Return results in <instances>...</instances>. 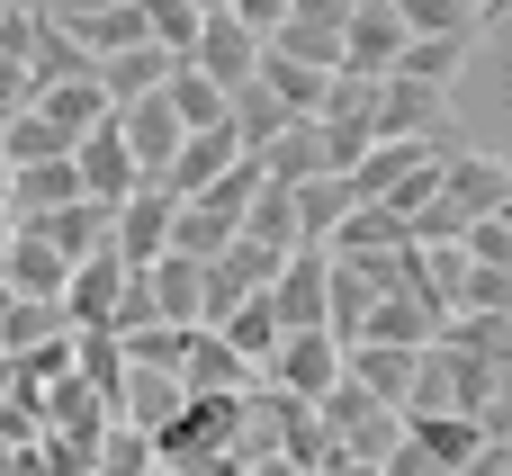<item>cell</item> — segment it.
Listing matches in <instances>:
<instances>
[{"label":"cell","instance_id":"obj_1","mask_svg":"<svg viewBox=\"0 0 512 476\" xmlns=\"http://www.w3.org/2000/svg\"><path fill=\"white\" fill-rule=\"evenodd\" d=\"M512 198V162L504 153H450L441 162V180H432V198H423V216L405 225L414 243H468L486 216H504Z\"/></svg>","mask_w":512,"mask_h":476},{"label":"cell","instance_id":"obj_2","mask_svg":"<svg viewBox=\"0 0 512 476\" xmlns=\"http://www.w3.org/2000/svg\"><path fill=\"white\" fill-rule=\"evenodd\" d=\"M441 162H450V144H369L360 171H351V198L387 207L396 225H414L423 198H432V180H441Z\"/></svg>","mask_w":512,"mask_h":476},{"label":"cell","instance_id":"obj_3","mask_svg":"<svg viewBox=\"0 0 512 476\" xmlns=\"http://www.w3.org/2000/svg\"><path fill=\"white\" fill-rule=\"evenodd\" d=\"M495 378H504V369L468 360V351L441 333V342L423 351V369H414V396H405V414H468V423H477V414H486V396H495Z\"/></svg>","mask_w":512,"mask_h":476},{"label":"cell","instance_id":"obj_4","mask_svg":"<svg viewBox=\"0 0 512 476\" xmlns=\"http://www.w3.org/2000/svg\"><path fill=\"white\" fill-rule=\"evenodd\" d=\"M315 423H324V441H333L342 459H360V468H387L396 441H405V414H387V405L360 396L351 378H342L333 396H315Z\"/></svg>","mask_w":512,"mask_h":476},{"label":"cell","instance_id":"obj_5","mask_svg":"<svg viewBox=\"0 0 512 476\" xmlns=\"http://www.w3.org/2000/svg\"><path fill=\"white\" fill-rule=\"evenodd\" d=\"M315 135H324V171H360V153L378 144V81H351V72H333L324 81V108L306 117Z\"/></svg>","mask_w":512,"mask_h":476},{"label":"cell","instance_id":"obj_6","mask_svg":"<svg viewBox=\"0 0 512 476\" xmlns=\"http://www.w3.org/2000/svg\"><path fill=\"white\" fill-rule=\"evenodd\" d=\"M351 9H360V0H297L261 45L288 54V63H306V72H342V27H351Z\"/></svg>","mask_w":512,"mask_h":476},{"label":"cell","instance_id":"obj_7","mask_svg":"<svg viewBox=\"0 0 512 476\" xmlns=\"http://www.w3.org/2000/svg\"><path fill=\"white\" fill-rule=\"evenodd\" d=\"M378 144H450V90L432 81H378Z\"/></svg>","mask_w":512,"mask_h":476},{"label":"cell","instance_id":"obj_8","mask_svg":"<svg viewBox=\"0 0 512 476\" xmlns=\"http://www.w3.org/2000/svg\"><path fill=\"white\" fill-rule=\"evenodd\" d=\"M171 207H180V198H171L162 180H135V198L108 216V252H117L126 270H153V261L171 252Z\"/></svg>","mask_w":512,"mask_h":476},{"label":"cell","instance_id":"obj_9","mask_svg":"<svg viewBox=\"0 0 512 476\" xmlns=\"http://www.w3.org/2000/svg\"><path fill=\"white\" fill-rule=\"evenodd\" d=\"M72 180H81V198H90V207H108V216L135 198V180H144V171L126 162V144H117V117H99V126L72 144Z\"/></svg>","mask_w":512,"mask_h":476},{"label":"cell","instance_id":"obj_10","mask_svg":"<svg viewBox=\"0 0 512 476\" xmlns=\"http://www.w3.org/2000/svg\"><path fill=\"white\" fill-rule=\"evenodd\" d=\"M324 270H333V252H315V243H297V252L279 261V279H270L279 342H288V333H324Z\"/></svg>","mask_w":512,"mask_h":476},{"label":"cell","instance_id":"obj_11","mask_svg":"<svg viewBox=\"0 0 512 476\" xmlns=\"http://www.w3.org/2000/svg\"><path fill=\"white\" fill-rule=\"evenodd\" d=\"M252 63H261V36H252L234 9H216V18L198 27V45H189V72H198V81H216L225 99L252 81Z\"/></svg>","mask_w":512,"mask_h":476},{"label":"cell","instance_id":"obj_12","mask_svg":"<svg viewBox=\"0 0 512 476\" xmlns=\"http://www.w3.org/2000/svg\"><path fill=\"white\" fill-rule=\"evenodd\" d=\"M261 387H279V396H297V405H315V396H333V387H342V351H333L324 333H288V342L270 351V369H261Z\"/></svg>","mask_w":512,"mask_h":476},{"label":"cell","instance_id":"obj_13","mask_svg":"<svg viewBox=\"0 0 512 476\" xmlns=\"http://www.w3.org/2000/svg\"><path fill=\"white\" fill-rule=\"evenodd\" d=\"M405 45H414V36L396 27V9H387V0H360L351 27H342V72H351V81H387V72L405 63Z\"/></svg>","mask_w":512,"mask_h":476},{"label":"cell","instance_id":"obj_14","mask_svg":"<svg viewBox=\"0 0 512 476\" xmlns=\"http://www.w3.org/2000/svg\"><path fill=\"white\" fill-rule=\"evenodd\" d=\"M108 117H117L126 162H135L144 180H162V171H171V153H180V117H171V99L153 90V99H126V108H108Z\"/></svg>","mask_w":512,"mask_h":476},{"label":"cell","instance_id":"obj_15","mask_svg":"<svg viewBox=\"0 0 512 476\" xmlns=\"http://www.w3.org/2000/svg\"><path fill=\"white\" fill-rule=\"evenodd\" d=\"M63 279H72V261H63L36 225H18L9 252H0V288H9V297H36V306H63Z\"/></svg>","mask_w":512,"mask_h":476},{"label":"cell","instance_id":"obj_16","mask_svg":"<svg viewBox=\"0 0 512 476\" xmlns=\"http://www.w3.org/2000/svg\"><path fill=\"white\" fill-rule=\"evenodd\" d=\"M117 288H126V261H117V252H99V261H72V279H63V324H72V333H108V315H117Z\"/></svg>","mask_w":512,"mask_h":476},{"label":"cell","instance_id":"obj_17","mask_svg":"<svg viewBox=\"0 0 512 476\" xmlns=\"http://www.w3.org/2000/svg\"><path fill=\"white\" fill-rule=\"evenodd\" d=\"M414 369H423V351H396V342H360V351H342V378H351L360 396H378L387 414H405Z\"/></svg>","mask_w":512,"mask_h":476},{"label":"cell","instance_id":"obj_18","mask_svg":"<svg viewBox=\"0 0 512 476\" xmlns=\"http://www.w3.org/2000/svg\"><path fill=\"white\" fill-rule=\"evenodd\" d=\"M234 162H243V153H234V135H225V126H207V135H180V153H171L162 189H171V198H207V189H216Z\"/></svg>","mask_w":512,"mask_h":476},{"label":"cell","instance_id":"obj_19","mask_svg":"<svg viewBox=\"0 0 512 476\" xmlns=\"http://www.w3.org/2000/svg\"><path fill=\"white\" fill-rule=\"evenodd\" d=\"M180 405H189V396H180V378H171V369H126V387H117V432L153 441Z\"/></svg>","mask_w":512,"mask_h":476},{"label":"cell","instance_id":"obj_20","mask_svg":"<svg viewBox=\"0 0 512 476\" xmlns=\"http://www.w3.org/2000/svg\"><path fill=\"white\" fill-rule=\"evenodd\" d=\"M288 126H297V117H288V108H279L261 81H243V90L225 99V135H234V153H243V162H261V153H270Z\"/></svg>","mask_w":512,"mask_h":476},{"label":"cell","instance_id":"obj_21","mask_svg":"<svg viewBox=\"0 0 512 476\" xmlns=\"http://www.w3.org/2000/svg\"><path fill=\"white\" fill-rule=\"evenodd\" d=\"M72 198H81L72 162H27V171H9V189H0L9 225H36V216H54V207H72Z\"/></svg>","mask_w":512,"mask_h":476},{"label":"cell","instance_id":"obj_22","mask_svg":"<svg viewBox=\"0 0 512 476\" xmlns=\"http://www.w3.org/2000/svg\"><path fill=\"white\" fill-rule=\"evenodd\" d=\"M369 306H378V288H369L351 261H333V270H324V342H333V351H360Z\"/></svg>","mask_w":512,"mask_h":476},{"label":"cell","instance_id":"obj_23","mask_svg":"<svg viewBox=\"0 0 512 476\" xmlns=\"http://www.w3.org/2000/svg\"><path fill=\"white\" fill-rule=\"evenodd\" d=\"M261 378L216 342V333H189V351H180V396H252Z\"/></svg>","mask_w":512,"mask_h":476},{"label":"cell","instance_id":"obj_24","mask_svg":"<svg viewBox=\"0 0 512 476\" xmlns=\"http://www.w3.org/2000/svg\"><path fill=\"white\" fill-rule=\"evenodd\" d=\"M405 441H414V450H423L441 476H459L477 450H486V432H477L468 414H405Z\"/></svg>","mask_w":512,"mask_h":476},{"label":"cell","instance_id":"obj_25","mask_svg":"<svg viewBox=\"0 0 512 476\" xmlns=\"http://www.w3.org/2000/svg\"><path fill=\"white\" fill-rule=\"evenodd\" d=\"M63 81H90V54L36 9V36H27V99H36V90H63Z\"/></svg>","mask_w":512,"mask_h":476},{"label":"cell","instance_id":"obj_26","mask_svg":"<svg viewBox=\"0 0 512 476\" xmlns=\"http://www.w3.org/2000/svg\"><path fill=\"white\" fill-rule=\"evenodd\" d=\"M288 198H297V243H315V252H324V243L351 225V207H360L342 171H324V180H306V189H288Z\"/></svg>","mask_w":512,"mask_h":476},{"label":"cell","instance_id":"obj_27","mask_svg":"<svg viewBox=\"0 0 512 476\" xmlns=\"http://www.w3.org/2000/svg\"><path fill=\"white\" fill-rule=\"evenodd\" d=\"M90 81H99V99H108V108H126V99H153V90L171 81V54H153V45H135V54H108Z\"/></svg>","mask_w":512,"mask_h":476},{"label":"cell","instance_id":"obj_28","mask_svg":"<svg viewBox=\"0 0 512 476\" xmlns=\"http://www.w3.org/2000/svg\"><path fill=\"white\" fill-rule=\"evenodd\" d=\"M252 171H261L270 189H306V180H324V135H315V126L297 117V126H288V135H279V144H270V153H261Z\"/></svg>","mask_w":512,"mask_h":476},{"label":"cell","instance_id":"obj_29","mask_svg":"<svg viewBox=\"0 0 512 476\" xmlns=\"http://www.w3.org/2000/svg\"><path fill=\"white\" fill-rule=\"evenodd\" d=\"M36 234L63 252V261H99L108 252V207H90V198H72V207H54V216H36Z\"/></svg>","mask_w":512,"mask_h":476},{"label":"cell","instance_id":"obj_30","mask_svg":"<svg viewBox=\"0 0 512 476\" xmlns=\"http://www.w3.org/2000/svg\"><path fill=\"white\" fill-rule=\"evenodd\" d=\"M144 288H153V315H162L171 333H198V261L162 252V261L144 270Z\"/></svg>","mask_w":512,"mask_h":476},{"label":"cell","instance_id":"obj_31","mask_svg":"<svg viewBox=\"0 0 512 476\" xmlns=\"http://www.w3.org/2000/svg\"><path fill=\"white\" fill-rule=\"evenodd\" d=\"M216 342H225V351L261 378V369H270V351H279V315H270V297H243V306L216 324Z\"/></svg>","mask_w":512,"mask_h":476},{"label":"cell","instance_id":"obj_32","mask_svg":"<svg viewBox=\"0 0 512 476\" xmlns=\"http://www.w3.org/2000/svg\"><path fill=\"white\" fill-rule=\"evenodd\" d=\"M252 81H261V90H270L288 117H315V108H324V81H333V72H306V63H288V54H270V45H261Z\"/></svg>","mask_w":512,"mask_h":476},{"label":"cell","instance_id":"obj_33","mask_svg":"<svg viewBox=\"0 0 512 476\" xmlns=\"http://www.w3.org/2000/svg\"><path fill=\"white\" fill-rule=\"evenodd\" d=\"M27 108H36V117H45L54 135H63V144H81V135H90V126L108 117V99H99V81H63V90H36Z\"/></svg>","mask_w":512,"mask_h":476},{"label":"cell","instance_id":"obj_34","mask_svg":"<svg viewBox=\"0 0 512 476\" xmlns=\"http://www.w3.org/2000/svg\"><path fill=\"white\" fill-rule=\"evenodd\" d=\"M243 243H261V252H279V261H288V252H297V198L261 180V189H252V207H243Z\"/></svg>","mask_w":512,"mask_h":476},{"label":"cell","instance_id":"obj_35","mask_svg":"<svg viewBox=\"0 0 512 476\" xmlns=\"http://www.w3.org/2000/svg\"><path fill=\"white\" fill-rule=\"evenodd\" d=\"M72 378L117 414V387H126V351H117V333H72Z\"/></svg>","mask_w":512,"mask_h":476},{"label":"cell","instance_id":"obj_36","mask_svg":"<svg viewBox=\"0 0 512 476\" xmlns=\"http://www.w3.org/2000/svg\"><path fill=\"white\" fill-rule=\"evenodd\" d=\"M72 324H63V306H36V297H9V315H0V360H27V351H45V342H63Z\"/></svg>","mask_w":512,"mask_h":476},{"label":"cell","instance_id":"obj_37","mask_svg":"<svg viewBox=\"0 0 512 476\" xmlns=\"http://www.w3.org/2000/svg\"><path fill=\"white\" fill-rule=\"evenodd\" d=\"M405 36H477L486 27V0H387Z\"/></svg>","mask_w":512,"mask_h":476},{"label":"cell","instance_id":"obj_38","mask_svg":"<svg viewBox=\"0 0 512 476\" xmlns=\"http://www.w3.org/2000/svg\"><path fill=\"white\" fill-rule=\"evenodd\" d=\"M162 99H171V117H180V135H207V126H225V90H216V81H198L189 63H171V81H162Z\"/></svg>","mask_w":512,"mask_h":476},{"label":"cell","instance_id":"obj_39","mask_svg":"<svg viewBox=\"0 0 512 476\" xmlns=\"http://www.w3.org/2000/svg\"><path fill=\"white\" fill-rule=\"evenodd\" d=\"M468 45H477V36H414L405 63H396V81H432V90H450L459 63H468Z\"/></svg>","mask_w":512,"mask_h":476},{"label":"cell","instance_id":"obj_40","mask_svg":"<svg viewBox=\"0 0 512 476\" xmlns=\"http://www.w3.org/2000/svg\"><path fill=\"white\" fill-rule=\"evenodd\" d=\"M450 342H459L468 360H486V369H512V315H459Z\"/></svg>","mask_w":512,"mask_h":476},{"label":"cell","instance_id":"obj_41","mask_svg":"<svg viewBox=\"0 0 512 476\" xmlns=\"http://www.w3.org/2000/svg\"><path fill=\"white\" fill-rule=\"evenodd\" d=\"M288 9H297V0H234V18H243V27H252V36H270V27H279V18H288Z\"/></svg>","mask_w":512,"mask_h":476},{"label":"cell","instance_id":"obj_42","mask_svg":"<svg viewBox=\"0 0 512 476\" xmlns=\"http://www.w3.org/2000/svg\"><path fill=\"white\" fill-rule=\"evenodd\" d=\"M495 108H504V126H512V27H504V54H495Z\"/></svg>","mask_w":512,"mask_h":476},{"label":"cell","instance_id":"obj_43","mask_svg":"<svg viewBox=\"0 0 512 476\" xmlns=\"http://www.w3.org/2000/svg\"><path fill=\"white\" fill-rule=\"evenodd\" d=\"M180 476H243V459H234V450H216V459H198V468H180Z\"/></svg>","mask_w":512,"mask_h":476},{"label":"cell","instance_id":"obj_44","mask_svg":"<svg viewBox=\"0 0 512 476\" xmlns=\"http://www.w3.org/2000/svg\"><path fill=\"white\" fill-rule=\"evenodd\" d=\"M243 476H297V468H288V459H252Z\"/></svg>","mask_w":512,"mask_h":476},{"label":"cell","instance_id":"obj_45","mask_svg":"<svg viewBox=\"0 0 512 476\" xmlns=\"http://www.w3.org/2000/svg\"><path fill=\"white\" fill-rule=\"evenodd\" d=\"M324 476H378V468H360V459H333V468H324Z\"/></svg>","mask_w":512,"mask_h":476},{"label":"cell","instance_id":"obj_46","mask_svg":"<svg viewBox=\"0 0 512 476\" xmlns=\"http://www.w3.org/2000/svg\"><path fill=\"white\" fill-rule=\"evenodd\" d=\"M189 9H198V18H216V9H234V0H189Z\"/></svg>","mask_w":512,"mask_h":476},{"label":"cell","instance_id":"obj_47","mask_svg":"<svg viewBox=\"0 0 512 476\" xmlns=\"http://www.w3.org/2000/svg\"><path fill=\"white\" fill-rule=\"evenodd\" d=\"M9 234H18V225H9V207H0V252H9Z\"/></svg>","mask_w":512,"mask_h":476},{"label":"cell","instance_id":"obj_48","mask_svg":"<svg viewBox=\"0 0 512 476\" xmlns=\"http://www.w3.org/2000/svg\"><path fill=\"white\" fill-rule=\"evenodd\" d=\"M0 189H9V153H0Z\"/></svg>","mask_w":512,"mask_h":476},{"label":"cell","instance_id":"obj_49","mask_svg":"<svg viewBox=\"0 0 512 476\" xmlns=\"http://www.w3.org/2000/svg\"><path fill=\"white\" fill-rule=\"evenodd\" d=\"M495 225H512V198H504V216H495Z\"/></svg>","mask_w":512,"mask_h":476},{"label":"cell","instance_id":"obj_50","mask_svg":"<svg viewBox=\"0 0 512 476\" xmlns=\"http://www.w3.org/2000/svg\"><path fill=\"white\" fill-rule=\"evenodd\" d=\"M0 315H9V288H0Z\"/></svg>","mask_w":512,"mask_h":476},{"label":"cell","instance_id":"obj_51","mask_svg":"<svg viewBox=\"0 0 512 476\" xmlns=\"http://www.w3.org/2000/svg\"><path fill=\"white\" fill-rule=\"evenodd\" d=\"M486 9H504V0H486Z\"/></svg>","mask_w":512,"mask_h":476},{"label":"cell","instance_id":"obj_52","mask_svg":"<svg viewBox=\"0 0 512 476\" xmlns=\"http://www.w3.org/2000/svg\"><path fill=\"white\" fill-rule=\"evenodd\" d=\"M153 476H171V468H153Z\"/></svg>","mask_w":512,"mask_h":476},{"label":"cell","instance_id":"obj_53","mask_svg":"<svg viewBox=\"0 0 512 476\" xmlns=\"http://www.w3.org/2000/svg\"><path fill=\"white\" fill-rule=\"evenodd\" d=\"M0 9H9V0H0Z\"/></svg>","mask_w":512,"mask_h":476},{"label":"cell","instance_id":"obj_54","mask_svg":"<svg viewBox=\"0 0 512 476\" xmlns=\"http://www.w3.org/2000/svg\"><path fill=\"white\" fill-rule=\"evenodd\" d=\"M27 9H36V0H27Z\"/></svg>","mask_w":512,"mask_h":476}]
</instances>
